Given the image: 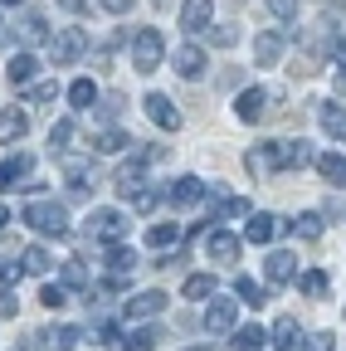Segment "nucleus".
<instances>
[{
  "mask_svg": "<svg viewBox=\"0 0 346 351\" xmlns=\"http://www.w3.org/2000/svg\"><path fill=\"white\" fill-rule=\"evenodd\" d=\"M25 225L34 234H45V239H64L69 234V210L59 200H29L25 205Z\"/></svg>",
  "mask_w": 346,
  "mask_h": 351,
  "instance_id": "nucleus-1",
  "label": "nucleus"
},
{
  "mask_svg": "<svg viewBox=\"0 0 346 351\" xmlns=\"http://www.w3.org/2000/svg\"><path fill=\"white\" fill-rule=\"evenodd\" d=\"M127 59H132V69L137 73H156L161 64H166V39H161V29H137L132 34V44H127Z\"/></svg>",
  "mask_w": 346,
  "mask_h": 351,
  "instance_id": "nucleus-2",
  "label": "nucleus"
},
{
  "mask_svg": "<svg viewBox=\"0 0 346 351\" xmlns=\"http://www.w3.org/2000/svg\"><path fill=\"white\" fill-rule=\"evenodd\" d=\"M88 234H93L98 244H122L127 234H132V219H127L122 210H112V205H103V210H93V219H88Z\"/></svg>",
  "mask_w": 346,
  "mask_h": 351,
  "instance_id": "nucleus-3",
  "label": "nucleus"
},
{
  "mask_svg": "<svg viewBox=\"0 0 346 351\" xmlns=\"http://www.w3.org/2000/svg\"><path fill=\"white\" fill-rule=\"evenodd\" d=\"M83 54H88V34H83L78 25H69V29H59L49 39V64H78Z\"/></svg>",
  "mask_w": 346,
  "mask_h": 351,
  "instance_id": "nucleus-4",
  "label": "nucleus"
},
{
  "mask_svg": "<svg viewBox=\"0 0 346 351\" xmlns=\"http://www.w3.org/2000/svg\"><path fill=\"white\" fill-rule=\"evenodd\" d=\"M161 200L176 205V210H190V205L205 200V181H200V176H176V181L161 186Z\"/></svg>",
  "mask_w": 346,
  "mask_h": 351,
  "instance_id": "nucleus-5",
  "label": "nucleus"
},
{
  "mask_svg": "<svg viewBox=\"0 0 346 351\" xmlns=\"http://www.w3.org/2000/svg\"><path fill=\"white\" fill-rule=\"evenodd\" d=\"M234 317H239V298H210L205 302V332L210 337L234 332Z\"/></svg>",
  "mask_w": 346,
  "mask_h": 351,
  "instance_id": "nucleus-6",
  "label": "nucleus"
},
{
  "mask_svg": "<svg viewBox=\"0 0 346 351\" xmlns=\"http://www.w3.org/2000/svg\"><path fill=\"white\" fill-rule=\"evenodd\" d=\"M269 156H273V171H297V166H308L312 161V147L308 142H269Z\"/></svg>",
  "mask_w": 346,
  "mask_h": 351,
  "instance_id": "nucleus-7",
  "label": "nucleus"
},
{
  "mask_svg": "<svg viewBox=\"0 0 346 351\" xmlns=\"http://www.w3.org/2000/svg\"><path fill=\"white\" fill-rule=\"evenodd\" d=\"M142 108H147V117H151L161 132H176V127H181V108L171 103L166 93H147V98H142Z\"/></svg>",
  "mask_w": 346,
  "mask_h": 351,
  "instance_id": "nucleus-8",
  "label": "nucleus"
},
{
  "mask_svg": "<svg viewBox=\"0 0 346 351\" xmlns=\"http://www.w3.org/2000/svg\"><path fill=\"white\" fill-rule=\"evenodd\" d=\"M29 171H34V156L29 152H10L5 161H0V191H15L29 181Z\"/></svg>",
  "mask_w": 346,
  "mask_h": 351,
  "instance_id": "nucleus-9",
  "label": "nucleus"
},
{
  "mask_svg": "<svg viewBox=\"0 0 346 351\" xmlns=\"http://www.w3.org/2000/svg\"><path fill=\"white\" fill-rule=\"evenodd\" d=\"M112 186H117V195H122V200H132V195H137V191L147 186V161H142V156H132L127 166H117Z\"/></svg>",
  "mask_w": 346,
  "mask_h": 351,
  "instance_id": "nucleus-10",
  "label": "nucleus"
},
{
  "mask_svg": "<svg viewBox=\"0 0 346 351\" xmlns=\"http://www.w3.org/2000/svg\"><path fill=\"white\" fill-rule=\"evenodd\" d=\"M269 112V88H244V93L234 98V117L239 122H264Z\"/></svg>",
  "mask_w": 346,
  "mask_h": 351,
  "instance_id": "nucleus-11",
  "label": "nucleus"
},
{
  "mask_svg": "<svg viewBox=\"0 0 346 351\" xmlns=\"http://www.w3.org/2000/svg\"><path fill=\"white\" fill-rule=\"evenodd\" d=\"M161 307H166V293H161V288H142V293L127 298V317H132V322H147V317L161 313Z\"/></svg>",
  "mask_w": 346,
  "mask_h": 351,
  "instance_id": "nucleus-12",
  "label": "nucleus"
},
{
  "mask_svg": "<svg viewBox=\"0 0 346 351\" xmlns=\"http://www.w3.org/2000/svg\"><path fill=\"white\" fill-rule=\"evenodd\" d=\"M15 34H20V44H25V49H34V44H49V39H54L39 10H25V15L15 20Z\"/></svg>",
  "mask_w": 346,
  "mask_h": 351,
  "instance_id": "nucleus-13",
  "label": "nucleus"
},
{
  "mask_svg": "<svg viewBox=\"0 0 346 351\" xmlns=\"http://www.w3.org/2000/svg\"><path fill=\"white\" fill-rule=\"evenodd\" d=\"M273 234H278V215H269V210H249V219H244V239H249V244H273Z\"/></svg>",
  "mask_w": 346,
  "mask_h": 351,
  "instance_id": "nucleus-14",
  "label": "nucleus"
},
{
  "mask_svg": "<svg viewBox=\"0 0 346 351\" xmlns=\"http://www.w3.org/2000/svg\"><path fill=\"white\" fill-rule=\"evenodd\" d=\"M205 64H210V59H205V49H200V44H181V49L171 54V69H176L181 78H190V83L205 73Z\"/></svg>",
  "mask_w": 346,
  "mask_h": 351,
  "instance_id": "nucleus-15",
  "label": "nucleus"
},
{
  "mask_svg": "<svg viewBox=\"0 0 346 351\" xmlns=\"http://www.w3.org/2000/svg\"><path fill=\"white\" fill-rule=\"evenodd\" d=\"M210 20H214V5H210V0H186V5H181V29H186V34H205Z\"/></svg>",
  "mask_w": 346,
  "mask_h": 351,
  "instance_id": "nucleus-16",
  "label": "nucleus"
},
{
  "mask_svg": "<svg viewBox=\"0 0 346 351\" xmlns=\"http://www.w3.org/2000/svg\"><path fill=\"white\" fill-rule=\"evenodd\" d=\"M161 337H166V332H161V327L147 317V322H137L132 332L122 337V351H156V346H161Z\"/></svg>",
  "mask_w": 346,
  "mask_h": 351,
  "instance_id": "nucleus-17",
  "label": "nucleus"
},
{
  "mask_svg": "<svg viewBox=\"0 0 346 351\" xmlns=\"http://www.w3.org/2000/svg\"><path fill=\"white\" fill-rule=\"evenodd\" d=\"M34 73H39V59H34L29 49H15V54H10V64H5V78H10L15 88H29V83H34Z\"/></svg>",
  "mask_w": 346,
  "mask_h": 351,
  "instance_id": "nucleus-18",
  "label": "nucleus"
},
{
  "mask_svg": "<svg viewBox=\"0 0 346 351\" xmlns=\"http://www.w3.org/2000/svg\"><path fill=\"white\" fill-rule=\"evenodd\" d=\"M264 274H269V283H293V278H297V258H293L288 249H273V254L264 258Z\"/></svg>",
  "mask_w": 346,
  "mask_h": 351,
  "instance_id": "nucleus-19",
  "label": "nucleus"
},
{
  "mask_svg": "<svg viewBox=\"0 0 346 351\" xmlns=\"http://www.w3.org/2000/svg\"><path fill=\"white\" fill-rule=\"evenodd\" d=\"M34 337H39V351H73L83 341L78 327H49V332H34Z\"/></svg>",
  "mask_w": 346,
  "mask_h": 351,
  "instance_id": "nucleus-20",
  "label": "nucleus"
},
{
  "mask_svg": "<svg viewBox=\"0 0 346 351\" xmlns=\"http://www.w3.org/2000/svg\"><path fill=\"white\" fill-rule=\"evenodd\" d=\"M205 254L220 258V263H230V258H239V239H234L230 230H210V234H205Z\"/></svg>",
  "mask_w": 346,
  "mask_h": 351,
  "instance_id": "nucleus-21",
  "label": "nucleus"
},
{
  "mask_svg": "<svg viewBox=\"0 0 346 351\" xmlns=\"http://www.w3.org/2000/svg\"><path fill=\"white\" fill-rule=\"evenodd\" d=\"M317 122H322V132L332 142H346V108L341 103H322L317 108Z\"/></svg>",
  "mask_w": 346,
  "mask_h": 351,
  "instance_id": "nucleus-22",
  "label": "nucleus"
},
{
  "mask_svg": "<svg viewBox=\"0 0 346 351\" xmlns=\"http://www.w3.org/2000/svg\"><path fill=\"white\" fill-rule=\"evenodd\" d=\"M317 171H322L327 186L346 191V156H341V152H322V156H317Z\"/></svg>",
  "mask_w": 346,
  "mask_h": 351,
  "instance_id": "nucleus-23",
  "label": "nucleus"
},
{
  "mask_svg": "<svg viewBox=\"0 0 346 351\" xmlns=\"http://www.w3.org/2000/svg\"><path fill=\"white\" fill-rule=\"evenodd\" d=\"M127 147H132V137H127L122 127H103L98 137H93V152H98V156H117V152H127Z\"/></svg>",
  "mask_w": 346,
  "mask_h": 351,
  "instance_id": "nucleus-24",
  "label": "nucleus"
},
{
  "mask_svg": "<svg viewBox=\"0 0 346 351\" xmlns=\"http://www.w3.org/2000/svg\"><path fill=\"white\" fill-rule=\"evenodd\" d=\"M54 269V258H49V249L45 244H29L25 254H20V274H34V278H45Z\"/></svg>",
  "mask_w": 346,
  "mask_h": 351,
  "instance_id": "nucleus-25",
  "label": "nucleus"
},
{
  "mask_svg": "<svg viewBox=\"0 0 346 351\" xmlns=\"http://www.w3.org/2000/svg\"><path fill=\"white\" fill-rule=\"evenodd\" d=\"M269 337H273L278 351H297V346H302V327H297V317H278V327H273Z\"/></svg>",
  "mask_w": 346,
  "mask_h": 351,
  "instance_id": "nucleus-26",
  "label": "nucleus"
},
{
  "mask_svg": "<svg viewBox=\"0 0 346 351\" xmlns=\"http://www.w3.org/2000/svg\"><path fill=\"white\" fill-rule=\"evenodd\" d=\"M254 59L264 64V69H273L283 59V39L278 34H254Z\"/></svg>",
  "mask_w": 346,
  "mask_h": 351,
  "instance_id": "nucleus-27",
  "label": "nucleus"
},
{
  "mask_svg": "<svg viewBox=\"0 0 346 351\" xmlns=\"http://www.w3.org/2000/svg\"><path fill=\"white\" fill-rule=\"evenodd\" d=\"M25 132H29V117H25L20 108H5V112H0V142H20Z\"/></svg>",
  "mask_w": 346,
  "mask_h": 351,
  "instance_id": "nucleus-28",
  "label": "nucleus"
},
{
  "mask_svg": "<svg viewBox=\"0 0 346 351\" xmlns=\"http://www.w3.org/2000/svg\"><path fill=\"white\" fill-rule=\"evenodd\" d=\"M181 298H190V302H210V298H214V274H190V278L181 283Z\"/></svg>",
  "mask_w": 346,
  "mask_h": 351,
  "instance_id": "nucleus-29",
  "label": "nucleus"
},
{
  "mask_svg": "<svg viewBox=\"0 0 346 351\" xmlns=\"http://www.w3.org/2000/svg\"><path fill=\"white\" fill-rule=\"evenodd\" d=\"M137 269V254L127 249V244H108V274H122V278H132Z\"/></svg>",
  "mask_w": 346,
  "mask_h": 351,
  "instance_id": "nucleus-30",
  "label": "nucleus"
},
{
  "mask_svg": "<svg viewBox=\"0 0 346 351\" xmlns=\"http://www.w3.org/2000/svg\"><path fill=\"white\" fill-rule=\"evenodd\" d=\"M210 219H249V200L244 195H220L210 210Z\"/></svg>",
  "mask_w": 346,
  "mask_h": 351,
  "instance_id": "nucleus-31",
  "label": "nucleus"
},
{
  "mask_svg": "<svg viewBox=\"0 0 346 351\" xmlns=\"http://www.w3.org/2000/svg\"><path fill=\"white\" fill-rule=\"evenodd\" d=\"M264 341H269V332L258 327V322H249V327H234V337H230V346H234V351H258Z\"/></svg>",
  "mask_w": 346,
  "mask_h": 351,
  "instance_id": "nucleus-32",
  "label": "nucleus"
},
{
  "mask_svg": "<svg viewBox=\"0 0 346 351\" xmlns=\"http://www.w3.org/2000/svg\"><path fill=\"white\" fill-rule=\"evenodd\" d=\"M147 244H151V249H176V244H181V225H176V219H171V225L161 219V225L147 230Z\"/></svg>",
  "mask_w": 346,
  "mask_h": 351,
  "instance_id": "nucleus-33",
  "label": "nucleus"
},
{
  "mask_svg": "<svg viewBox=\"0 0 346 351\" xmlns=\"http://www.w3.org/2000/svg\"><path fill=\"white\" fill-rule=\"evenodd\" d=\"M98 103V83L93 78H73L69 83V108H93Z\"/></svg>",
  "mask_w": 346,
  "mask_h": 351,
  "instance_id": "nucleus-34",
  "label": "nucleus"
},
{
  "mask_svg": "<svg viewBox=\"0 0 346 351\" xmlns=\"http://www.w3.org/2000/svg\"><path fill=\"white\" fill-rule=\"evenodd\" d=\"M297 288L308 293V298H327V288H332V274H327V269H308V274H297Z\"/></svg>",
  "mask_w": 346,
  "mask_h": 351,
  "instance_id": "nucleus-35",
  "label": "nucleus"
},
{
  "mask_svg": "<svg viewBox=\"0 0 346 351\" xmlns=\"http://www.w3.org/2000/svg\"><path fill=\"white\" fill-rule=\"evenodd\" d=\"M59 283H64V288H88V283H93V278H88V263H83V258H64Z\"/></svg>",
  "mask_w": 346,
  "mask_h": 351,
  "instance_id": "nucleus-36",
  "label": "nucleus"
},
{
  "mask_svg": "<svg viewBox=\"0 0 346 351\" xmlns=\"http://www.w3.org/2000/svg\"><path fill=\"white\" fill-rule=\"evenodd\" d=\"M234 298H239V302H249V307H264V302H269V293L258 288L249 274H239V278H234Z\"/></svg>",
  "mask_w": 346,
  "mask_h": 351,
  "instance_id": "nucleus-37",
  "label": "nucleus"
},
{
  "mask_svg": "<svg viewBox=\"0 0 346 351\" xmlns=\"http://www.w3.org/2000/svg\"><path fill=\"white\" fill-rule=\"evenodd\" d=\"M293 234H297V239H317V234H322V215H317V210H302V215L293 219Z\"/></svg>",
  "mask_w": 346,
  "mask_h": 351,
  "instance_id": "nucleus-38",
  "label": "nucleus"
},
{
  "mask_svg": "<svg viewBox=\"0 0 346 351\" xmlns=\"http://www.w3.org/2000/svg\"><path fill=\"white\" fill-rule=\"evenodd\" d=\"M69 142H73V117H59V122L49 127V147H54V152H69Z\"/></svg>",
  "mask_w": 346,
  "mask_h": 351,
  "instance_id": "nucleus-39",
  "label": "nucleus"
},
{
  "mask_svg": "<svg viewBox=\"0 0 346 351\" xmlns=\"http://www.w3.org/2000/svg\"><path fill=\"white\" fill-rule=\"evenodd\" d=\"M244 166H249L254 176H269V171H273V156H269V142H264V147H254V152L244 156Z\"/></svg>",
  "mask_w": 346,
  "mask_h": 351,
  "instance_id": "nucleus-40",
  "label": "nucleus"
},
{
  "mask_svg": "<svg viewBox=\"0 0 346 351\" xmlns=\"http://www.w3.org/2000/svg\"><path fill=\"white\" fill-rule=\"evenodd\" d=\"M54 98H59V83H54V78L29 83V93H25V103H54Z\"/></svg>",
  "mask_w": 346,
  "mask_h": 351,
  "instance_id": "nucleus-41",
  "label": "nucleus"
},
{
  "mask_svg": "<svg viewBox=\"0 0 346 351\" xmlns=\"http://www.w3.org/2000/svg\"><path fill=\"white\" fill-rule=\"evenodd\" d=\"M69 293H73V288H64V283H45V288H39V302H45V307H64Z\"/></svg>",
  "mask_w": 346,
  "mask_h": 351,
  "instance_id": "nucleus-42",
  "label": "nucleus"
},
{
  "mask_svg": "<svg viewBox=\"0 0 346 351\" xmlns=\"http://www.w3.org/2000/svg\"><path fill=\"white\" fill-rule=\"evenodd\" d=\"M156 200H161V195H156L151 186H142V191L132 195V210H137V215H151V210H156Z\"/></svg>",
  "mask_w": 346,
  "mask_h": 351,
  "instance_id": "nucleus-43",
  "label": "nucleus"
},
{
  "mask_svg": "<svg viewBox=\"0 0 346 351\" xmlns=\"http://www.w3.org/2000/svg\"><path fill=\"white\" fill-rule=\"evenodd\" d=\"M264 5H269V15H273V20H283V25L297 15V0H264Z\"/></svg>",
  "mask_w": 346,
  "mask_h": 351,
  "instance_id": "nucleus-44",
  "label": "nucleus"
},
{
  "mask_svg": "<svg viewBox=\"0 0 346 351\" xmlns=\"http://www.w3.org/2000/svg\"><path fill=\"white\" fill-rule=\"evenodd\" d=\"M302 351H336L332 332H312V337H302Z\"/></svg>",
  "mask_w": 346,
  "mask_h": 351,
  "instance_id": "nucleus-45",
  "label": "nucleus"
},
{
  "mask_svg": "<svg viewBox=\"0 0 346 351\" xmlns=\"http://www.w3.org/2000/svg\"><path fill=\"white\" fill-rule=\"evenodd\" d=\"M20 313V298L10 293V288H0V322H5V317H15Z\"/></svg>",
  "mask_w": 346,
  "mask_h": 351,
  "instance_id": "nucleus-46",
  "label": "nucleus"
},
{
  "mask_svg": "<svg viewBox=\"0 0 346 351\" xmlns=\"http://www.w3.org/2000/svg\"><path fill=\"white\" fill-rule=\"evenodd\" d=\"M98 341H103V346H117V341H122V332H117L112 322H98Z\"/></svg>",
  "mask_w": 346,
  "mask_h": 351,
  "instance_id": "nucleus-47",
  "label": "nucleus"
},
{
  "mask_svg": "<svg viewBox=\"0 0 346 351\" xmlns=\"http://www.w3.org/2000/svg\"><path fill=\"white\" fill-rule=\"evenodd\" d=\"M327 54H332L336 64H346V39H341V34H332V39H327Z\"/></svg>",
  "mask_w": 346,
  "mask_h": 351,
  "instance_id": "nucleus-48",
  "label": "nucleus"
},
{
  "mask_svg": "<svg viewBox=\"0 0 346 351\" xmlns=\"http://www.w3.org/2000/svg\"><path fill=\"white\" fill-rule=\"evenodd\" d=\"M234 39H239V29H234V25H220V29H214V44H225V49H230Z\"/></svg>",
  "mask_w": 346,
  "mask_h": 351,
  "instance_id": "nucleus-49",
  "label": "nucleus"
},
{
  "mask_svg": "<svg viewBox=\"0 0 346 351\" xmlns=\"http://www.w3.org/2000/svg\"><path fill=\"white\" fill-rule=\"evenodd\" d=\"M98 5H103L108 15H127V10H132V0H98Z\"/></svg>",
  "mask_w": 346,
  "mask_h": 351,
  "instance_id": "nucleus-50",
  "label": "nucleus"
},
{
  "mask_svg": "<svg viewBox=\"0 0 346 351\" xmlns=\"http://www.w3.org/2000/svg\"><path fill=\"white\" fill-rule=\"evenodd\" d=\"M137 156H142V161H147V166H156V161H166V147H142V152H137Z\"/></svg>",
  "mask_w": 346,
  "mask_h": 351,
  "instance_id": "nucleus-51",
  "label": "nucleus"
},
{
  "mask_svg": "<svg viewBox=\"0 0 346 351\" xmlns=\"http://www.w3.org/2000/svg\"><path fill=\"white\" fill-rule=\"evenodd\" d=\"M59 10H69V15H83V5H88V0H54Z\"/></svg>",
  "mask_w": 346,
  "mask_h": 351,
  "instance_id": "nucleus-52",
  "label": "nucleus"
},
{
  "mask_svg": "<svg viewBox=\"0 0 346 351\" xmlns=\"http://www.w3.org/2000/svg\"><path fill=\"white\" fill-rule=\"evenodd\" d=\"M10 274H20V263H10V258H0V283H5Z\"/></svg>",
  "mask_w": 346,
  "mask_h": 351,
  "instance_id": "nucleus-53",
  "label": "nucleus"
},
{
  "mask_svg": "<svg viewBox=\"0 0 346 351\" xmlns=\"http://www.w3.org/2000/svg\"><path fill=\"white\" fill-rule=\"evenodd\" d=\"M5 225H10V210H5V205H0V234H5Z\"/></svg>",
  "mask_w": 346,
  "mask_h": 351,
  "instance_id": "nucleus-54",
  "label": "nucleus"
},
{
  "mask_svg": "<svg viewBox=\"0 0 346 351\" xmlns=\"http://www.w3.org/2000/svg\"><path fill=\"white\" fill-rule=\"evenodd\" d=\"M15 5H25V0H0V10H15Z\"/></svg>",
  "mask_w": 346,
  "mask_h": 351,
  "instance_id": "nucleus-55",
  "label": "nucleus"
},
{
  "mask_svg": "<svg viewBox=\"0 0 346 351\" xmlns=\"http://www.w3.org/2000/svg\"><path fill=\"white\" fill-rule=\"evenodd\" d=\"M336 88H341V93H346V69H341V73H336Z\"/></svg>",
  "mask_w": 346,
  "mask_h": 351,
  "instance_id": "nucleus-56",
  "label": "nucleus"
},
{
  "mask_svg": "<svg viewBox=\"0 0 346 351\" xmlns=\"http://www.w3.org/2000/svg\"><path fill=\"white\" fill-rule=\"evenodd\" d=\"M195 351H205V346H195Z\"/></svg>",
  "mask_w": 346,
  "mask_h": 351,
  "instance_id": "nucleus-57",
  "label": "nucleus"
}]
</instances>
